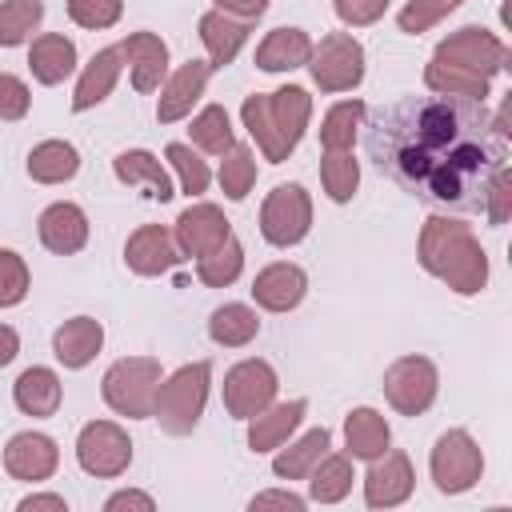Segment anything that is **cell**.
<instances>
[{
	"instance_id": "cell-1",
	"label": "cell",
	"mask_w": 512,
	"mask_h": 512,
	"mask_svg": "<svg viewBox=\"0 0 512 512\" xmlns=\"http://www.w3.org/2000/svg\"><path fill=\"white\" fill-rule=\"evenodd\" d=\"M368 160L408 196L440 212H480L488 180L508 164V136L484 100L404 96L364 132Z\"/></svg>"
},
{
	"instance_id": "cell-2",
	"label": "cell",
	"mask_w": 512,
	"mask_h": 512,
	"mask_svg": "<svg viewBox=\"0 0 512 512\" xmlns=\"http://www.w3.org/2000/svg\"><path fill=\"white\" fill-rule=\"evenodd\" d=\"M416 260L428 276L444 280L456 296H476L488 284V252L476 232L456 216H428L416 240Z\"/></svg>"
},
{
	"instance_id": "cell-3",
	"label": "cell",
	"mask_w": 512,
	"mask_h": 512,
	"mask_svg": "<svg viewBox=\"0 0 512 512\" xmlns=\"http://www.w3.org/2000/svg\"><path fill=\"white\" fill-rule=\"evenodd\" d=\"M308 116H312V96L300 84H284L276 92H252L240 104V120L268 164H284L296 152Z\"/></svg>"
},
{
	"instance_id": "cell-4",
	"label": "cell",
	"mask_w": 512,
	"mask_h": 512,
	"mask_svg": "<svg viewBox=\"0 0 512 512\" xmlns=\"http://www.w3.org/2000/svg\"><path fill=\"white\" fill-rule=\"evenodd\" d=\"M208 384H212V364L196 360L176 368L168 380H160L156 388V404H152V420H160V428L168 436H188L208 404Z\"/></svg>"
},
{
	"instance_id": "cell-5",
	"label": "cell",
	"mask_w": 512,
	"mask_h": 512,
	"mask_svg": "<svg viewBox=\"0 0 512 512\" xmlns=\"http://www.w3.org/2000/svg\"><path fill=\"white\" fill-rule=\"evenodd\" d=\"M160 380H164V372H160V360L156 356H124V360H116L104 372L100 392H104V404L116 416L148 420L152 416V404H156Z\"/></svg>"
},
{
	"instance_id": "cell-6",
	"label": "cell",
	"mask_w": 512,
	"mask_h": 512,
	"mask_svg": "<svg viewBox=\"0 0 512 512\" xmlns=\"http://www.w3.org/2000/svg\"><path fill=\"white\" fill-rule=\"evenodd\" d=\"M432 60L444 64V68H460V72H472V76L492 80L496 72L508 68L512 52H508V44L496 32H488L480 24H464V28H456L452 36H444L436 44Z\"/></svg>"
},
{
	"instance_id": "cell-7",
	"label": "cell",
	"mask_w": 512,
	"mask_h": 512,
	"mask_svg": "<svg viewBox=\"0 0 512 512\" xmlns=\"http://www.w3.org/2000/svg\"><path fill=\"white\" fill-rule=\"evenodd\" d=\"M308 72L320 92H352L364 80V44L352 32H328L312 44Z\"/></svg>"
},
{
	"instance_id": "cell-8",
	"label": "cell",
	"mask_w": 512,
	"mask_h": 512,
	"mask_svg": "<svg viewBox=\"0 0 512 512\" xmlns=\"http://www.w3.org/2000/svg\"><path fill=\"white\" fill-rule=\"evenodd\" d=\"M428 472H432V484H436L444 496H460V492H468V488L480 480V472H484V452H480V444H476L464 428H448V432L432 444Z\"/></svg>"
},
{
	"instance_id": "cell-9",
	"label": "cell",
	"mask_w": 512,
	"mask_h": 512,
	"mask_svg": "<svg viewBox=\"0 0 512 512\" xmlns=\"http://www.w3.org/2000/svg\"><path fill=\"white\" fill-rule=\"evenodd\" d=\"M312 228V196L304 184H276L260 204V236L272 248H292Z\"/></svg>"
},
{
	"instance_id": "cell-10",
	"label": "cell",
	"mask_w": 512,
	"mask_h": 512,
	"mask_svg": "<svg viewBox=\"0 0 512 512\" xmlns=\"http://www.w3.org/2000/svg\"><path fill=\"white\" fill-rule=\"evenodd\" d=\"M440 392V372L428 356H400L384 368V400L400 416H424Z\"/></svg>"
},
{
	"instance_id": "cell-11",
	"label": "cell",
	"mask_w": 512,
	"mask_h": 512,
	"mask_svg": "<svg viewBox=\"0 0 512 512\" xmlns=\"http://www.w3.org/2000/svg\"><path fill=\"white\" fill-rule=\"evenodd\" d=\"M76 460L88 476L96 480H116L132 464V440L120 424L112 420H92L76 436Z\"/></svg>"
},
{
	"instance_id": "cell-12",
	"label": "cell",
	"mask_w": 512,
	"mask_h": 512,
	"mask_svg": "<svg viewBox=\"0 0 512 512\" xmlns=\"http://www.w3.org/2000/svg\"><path fill=\"white\" fill-rule=\"evenodd\" d=\"M276 368L268 360H240L224 372V408L232 420H252L256 412H264L276 400Z\"/></svg>"
},
{
	"instance_id": "cell-13",
	"label": "cell",
	"mask_w": 512,
	"mask_h": 512,
	"mask_svg": "<svg viewBox=\"0 0 512 512\" xmlns=\"http://www.w3.org/2000/svg\"><path fill=\"white\" fill-rule=\"evenodd\" d=\"M228 236H232L228 216H224L216 204H208V200L188 204V208L176 216V232H172L180 256H196V260L208 256L212 248H220Z\"/></svg>"
},
{
	"instance_id": "cell-14",
	"label": "cell",
	"mask_w": 512,
	"mask_h": 512,
	"mask_svg": "<svg viewBox=\"0 0 512 512\" xmlns=\"http://www.w3.org/2000/svg\"><path fill=\"white\" fill-rule=\"evenodd\" d=\"M56 464H60V448L44 432H16L4 444V472L12 480L40 484V480H48L56 472Z\"/></svg>"
},
{
	"instance_id": "cell-15",
	"label": "cell",
	"mask_w": 512,
	"mask_h": 512,
	"mask_svg": "<svg viewBox=\"0 0 512 512\" xmlns=\"http://www.w3.org/2000/svg\"><path fill=\"white\" fill-rule=\"evenodd\" d=\"M412 488H416L412 460L404 452H384L372 460V468L364 476V504L368 508H396L412 496Z\"/></svg>"
},
{
	"instance_id": "cell-16",
	"label": "cell",
	"mask_w": 512,
	"mask_h": 512,
	"mask_svg": "<svg viewBox=\"0 0 512 512\" xmlns=\"http://www.w3.org/2000/svg\"><path fill=\"white\" fill-rule=\"evenodd\" d=\"M180 260H184V256H180L172 232L160 228V224H140V228L128 236V244H124V264H128L136 276H164V272H172Z\"/></svg>"
},
{
	"instance_id": "cell-17",
	"label": "cell",
	"mask_w": 512,
	"mask_h": 512,
	"mask_svg": "<svg viewBox=\"0 0 512 512\" xmlns=\"http://www.w3.org/2000/svg\"><path fill=\"white\" fill-rule=\"evenodd\" d=\"M212 72H216V68H212L208 60H184V64L164 80V88H160L156 120H160V124H176V120H184V116L192 112V104L204 96Z\"/></svg>"
},
{
	"instance_id": "cell-18",
	"label": "cell",
	"mask_w": 512,
	"mask_h": 512,
	"mask_svg": "<svg viewBox=\"0 0 512 512\" xmlns=\"http://www.w3.org/2000/svg\"><path fill=\"white\" fill-rule=\"evenodd\" d=\"M36 232H40V244L56 256H76L84 244H88V216L80 204L72 200H56L40 212L36 220Z\"/></svg>"
},
{
	"instance_id": "cell-19",
	"label": "cell",
	"mask_w": 512,
	"mask_h": 512,
	"mask_svg": "<svg viewBox=\"0 0 512 512\" xmlns=\"http://www.w3.org/2000/svg\"><path fill=\"white\" fill-rule=\"evenodd\" d=\"M304 292H308V276L300 264H288V260L260 268L252 280V300L264 312H292L304 300Z\"/></svg>"
},
{
	"instance_id": "cell-20",
	"label": "cell",
	"mask_w": 512,
	"mask_h": 512,
	"mask_svg": "<svg viewBox=\"0 0 512 512\" xmlns=\"http://www.w3.org/2000/svg\"><path fill=\"white\" fill-rule=\"evenodd\" d=\"M120 52L132 68V88L136 92H156L168 76V44L156 32H132L120 40Z\"/></svg>"
},
{
	"instance_id": "cell-21",
	"label": "cell",
	"mask_w": 512,
	"mask_h": 512,
	"mask_svg": "<svg viewBox=\"0 0 512 512\" xmlns=\"http://www.w3.org/2000/svg\"><path fill=\"white\" fill-rule=\"evenodd\" d=\"M104 348V328L92 316H72L52 332V356L64 368H84L96 360V352Z\"/></svg>"
},
{
	"instance_id": "cell-22",
	"label": "cell",
	"mask_w": 512,
	"mask_h": 512,
	"mask_svg": "<svg viewBox=\"0 0 512 512\" xmlns=\"http://www.w3.org/2000/svg\"><path fill=\"white\" fill-rule=\"evenodd\" d=\"M248 32H252V20H236V16L220 12V8L204 12V16H200V40H204V48H208V64H212V68H228V64L240 56Z\"/></svg>"
},
{
	"instance_id": "cell-23",
	"label": "cell",
	"mask_w": 512,
	"mask_h": 512,
	"mask_svg": "<svg viewBox=\"0 0 512 512\" xmlns=\"http://www.w3.org/2000/svg\"><path fill=\"white\" fill-rule=\"evenodd\" d=\"M120 68H124L120 44H116V48H100V52L84 64V72H80V80H76L72 112H88V108H96L100 100H108V92H112L116 80H120Z\"/></svg>"
},
{
	"instance_id": "cell-24",
	"label": "cell",
	"mask_w": 512,
	"mask_h": 512,
	"mask_svg": "<svg viewBox=\"0 0 512 512\" xmlns=\"http://www.w3.org/2000/svg\"><path fill=\"white\" fill-rule=\"evenodd\" d=\"M304 412H308L304 400H288V404H276V400H272L264 412H256V416L248 420V448H252V452H276V448L300 428Z\"/></svg>"
},
{
	"instance_id": "cell-25",
	"label": "cell",
	"mask_w": 512,
	"mask_h": 512,
	"mask_svg": "<svg viewBox=\"0 0 512 512\" xmlns=\"http://www.w3.org/2000/svg\"><path fill=\"white\" fill-rule=\"evenodd\" d=\"M12 400H16V408H20L24 416H36V420L56 416V408H60V400H64L60 376H56L52 368L32 364V368H24V372L16 376V384H12Z\"/></svg>"
},
{
	"instance_id": "cell-26",
	"label": "cell",
	"mask_w": 512,
	"mask_h": 512,
	"mask_svg": "<svg viewBox=\"0 0 512 512\" xmlns=\"http://www.w3.org/2000/svg\"><path fill=\"white\" fill-rule=\"evenodd\" d=\"M308 56H312V36L304 28H272L256 48V68L292 72V68H304Z\"/></svg>"
},
{
	"instance_id": "cell-27",
	"label": "cell",
	"mask_w": 512,
	"mask_h": 512,
	"mask_svg": "<svg viewBox=\"0 0 512 512\" xmlns=\"http://www.w3.org/2000/svg\"><path fill=\"white\" fill-rule=\"evenodd\" d=\"M112 172H116V180H120V184H128V188L144 184V188H148V196H152V200H160V204L176 196V188H172V180H168L164 164H160L148 148H124V152L112 160Z\"/></svg>"
},
{
	"instance_id": "cell-28",
	"label": "cell",
	"mask_w": 512,
	"mask_h": 512,
	"mask_svg": "<svg viewBox=\"0 0 512 512\" xmlns=\"http://www.w3.org/2000/svg\"><path fill=\"white\" fill-rule=\"evenodd\" d=\"M28 68H32V76L40 80V84H64L72 72H76V44L68 40V36H60V32H44V36H36L32 40V48H28Z\"/></svg>"
},
{
	"instance_id": "cell-29",
	"label": "cell",
	"mask_w": 512,
	"mask_h": 512,
	"mask_svg": "<svg viewBox=\"0 0 512 512\" xmlns=\"http://www.w3.org/2000/svg\"><path fill=\"white\" fill-rule=\"evenodd\" d=\"M388 444H392V432L376 408H352L344 416V448L352 460H376L388 452Z\"/></svg>"
},
{
	"instance_id": "cell-30",
	"label": "cell",
	"mask_w": 512,
	"mask_h": 512,
	"mask_svg": "<svg viewBox=\"0 0 512 512\" xmlns=\"http://www.w3.org/2000/svg\"><path fill=\"white\" fill-rule=\"evenodd\" d=\"M328 444H332L328 428H312V432H304L300 440H292L288 448H284V444L276 448L272 472H276L280 480H304V476L316 468V460L328 452Z\"/></svg>"
},
{
	"instance_id": "cell-31",
	"label": "cell",
	"mask_w": 512,
	"mask_h": 512,
	"mask_svg": "<svg viewBox=\"0 0 512 512\" xmlns=\"http://www.w3.org/2000/svg\"><path fill=\"white\" fill-rule=\"evenodd\" d=\"M80 172V152L68 140H40L28 152V176L36 184H64Z\"/></svg>"
},
{
	"instance_id": "cell-32",
	"label": "cell",
	"mask_w": 512,
	"mask_h": 512,
	"mask_svg": "<svg viewBox=\"0 0 512 512\" xmlns=\"http://www.w3.org/2000/svg\"><path fill=\"white\" fill-rule=\"evenodd\" d=\"M352 480H356V472H352V456H332V452H324L320 460H316V468L308 472V500H316V504H340L348 492H352Z\"/></svg>"
},
{
	"instance_id": "cell-33",
	"label": "cell",
	"mask_w": 512,
	"mask_h": 512,
	"mask_svg": "<svg viewBox=\"0 0 512 512\" xmlns=\"http://www.w3.org/2000/svg\"><path fill=\"white\" fill-rule=\"evenodd\" d=\"M256 332H260V316L248 304H220L208 316V336L220 348H244L256 340Z\"/></svg>"
},
{
	"instance_id": "cell-34",
	"label": "cell",
	"mask_w": 512,
	"mask_h": 512,
	"mask_svg": "<svg viewBox=\"0 0 512 512\" xmlns=\"http://www.w3.org/2000/svg\"><path fill=\"white\" fill-rule=\"evenodd\" d=\"M364 100H340L324 112V124H320V148L324 152H352V140L356 132L364 128Z\"/></svg>"
},
{
	"instance_id": "cell-35",
	"label": "cell",
	"mask_w": 512,
	"mask_h": 512,
	"mask_svg": "<svg viewBox=\"0 0 512 512\" xmlns=\"http://www.w3.org/2000/svg\"><path fill=\"white\" fill-rule=\"evenodd\" d=\"M188 136H192L196 148H204V152H212V156H224V152L236 144V132H232V120H228L224 104H208V108H200V112L192 116Z\"/></svg>"
},
{
	"instance_id": "cell-36",
	"label": "cell",
	"mask_w": 512,
	"mask_h": 512,
	"mask_svg": "<svg viewBox=\"0 0 512 512\" xmlns=\"http://www.w3.org/2000/svg\"><path fill=\"white\" fill-rule=\"evenodd\" d=\"M44 20V0H0V48L32 40Z\"/></svg>"
},
{
	"instance_id": "cell-37",
	"label": "cell",
	"mask_w": 512,
	"mask_h": 512,
	"mask_svg": "<svg viewBox=\"0 0 512 512\" xmlns=\"http://www.w3.org/2000/svg\"><path fill=\"white\" fill-rule=\"evenodd\" d=\"M240 272H244V244H240L236 236H228L220 248H212L208 256L196 260V276H200V284H208V288H228Z\"/></svg>"
},
{
	"instance_id": "cell-38",
	"label": "cell",
	"mask_w": 512,
	"mask_h": 512,
	"mask_svg": "<svg viewBox=\"0 0 512 512\" xmlns=\"http://www.w3.org/2000/svg\"><path fill=\"white\" fill-rule=\"evenodd\" d=\"M488 84L484 76H472V72H460V68H444L436 60H428L424 68V88L428 92H440V96H464V100H484L488 96Z\"/></svg>"
},
{
	"instance_id": "cell-39",
	"label": "cell",
	"mask_w": 512,
	"mask_h": 512,
	"mask_svg": "<svg viewBox=\"0 0 512 512\" xmlns=\"http://www.w3.org/2000/svg\"><path fill=\"white\" fill-rule=\"evenodd\" d=\"M320 184H324L328 200L348 204L356 196V188H360V164H356V156L352 152H324V160H320Z\"/></svg>"
},
{
	"instance_id": "cell-40",
	"label": "cell",
	"mask_w": 512,
	"mask_h": 512,
	"mask_svg": "<svg viewBox=\"0 0 512 512\" xmlns=\"http://www.w3.org/2000/svg\"><path fill=\"white\" fill-rule=\"evenodd\" d=\"M216 176H220V188H224L228 200H244L252 192V184H256V156H252V148L248 144H232L224 152Z\"/></svg>"
},
{
	"instance_id": "cell-41",
	"label": "cell",
	"mask_w": 512,
	"mask_h": 512,
	"mask_svg": "<svg viewBox=\"0 0 512 512\" xmlns=\"http://www.w3.org/2000/svg\"><path fill=\"white\" fill-rule=\"evenodd\" d=\"M164 156H168V164H172V168H176V176H180V192H188V196L208 192L212 172H208V164H204L188 144H168V148H164Z\"/></svg>"
},
{
	"instance_id": "cell-42",
	"label": "cell",
	"mask_w": 512,
	"mask_h": 512,
	"mask_svg": "<svg viewBox=\"0 0 512 512\" xmlns=\"http://www.w3.org/2000/svg\"><path fill=\"white\" fill-rule=\"evenodd\" d=\"M460 4H464V0H408V4L400 8L396 24H400V32L420 36V32H428L432 24H440L448 12H456Z\"/></svg>"
},
{
	"instance_id": "cell-43",
	"label": "cell",
	"mask_w": 512,
	"mask_h": 512,
	"mask_svg": "<svg viewBox=\"0 0 512 512\" xmlns=\"http://www.w3.org/2000/svg\"><path fill=\"white\" fill-rule=\"evenodd\" d=\"M28 284H32V276H28L24 256L12 248H0V308L20 304L28 296Z\"/></svg>"
},
{
	"instance_id": "cell-44",
	"label": "cell",
	"mask_w": 512,
	"mask_h": 512,
	"mask_svg": "<svg viewBox=\"0 0 512 512\" xmlns=\"http://www.w3.org/2000/svg\"><path fill=\"white\" fill-rule=\"evenodd\" d=\"M124 0H68V20L88 28V32H104L120 20Z\"/></svg>"
},
{
	"instance_id": "cell-45",
	"label": "cell",
	"mask_w": 512,
	"mask_h": 512,
	"mask_svg": "<svg viewBox=\"0 0 512 512\" xmlns=\"http://www.w3.org/2000/svg\"><path fill=\"white\" fill-rule=\"evenodd\" d=\"M480 212L488 216L492 228H500V224L512 216V168H508V164L488 180V188H484V208H480Z\"/></svg>"
},
{
	"instance_id": "cell-46",
	"label": "cell",
	"mask_w": 512,
	"mask_h": 512,
	"mask_svg": "<svg viewBox=\"0 0 512 512\" xmlns=\"http://www.w3.org/2000/svg\"><path fill=\"white\" fill-rule=\"evenodd\" d=\"M28 104H32L28 84L12 72H0V120H24Z\"/></svg>"
},
{
	"instance_id": "cell-47",
	"label": "cell",
	"mask_w": 512,
	"mask_h": 512,
	"mask_svg": "<svg viewBox=\"0 0 512 512\" xmlns=\"http://www.w3.org/2000/svg\"><path fill=\"white\" fill-rule=\"evenodd\" d=\"M332 8L348 28H368L388 12V0H332Z\"/></svg>"
},
{
	"instance_id": "cell-48",
	"label": "cell",
	"mask_w": 512,
	"mask_h": 512,
	"mask_svg": "<svg viewBox=\"0 0 512 512\" xmlns=\"http://www.w3.org/2000/svg\"><path fill=\"white\" fill-rule=\"evenodd\" d=\"M304 504H308V500H304V496H296V492H284V488H268V492H256L248 508H252V512H256V508H292V512H300Z\"/></svg>"
},
{
	"instance_id": "cell-49",
	"label": "cell",
	"mask_w": 512,
	"mask_h": 512,
	"mask_svg": "<svg viewBox=\"0 0 512 512\" xmlns=\"http://www.w3.org/2000/svg\"><path fill=\"white\" fill-rule=\"evenodd\" d=\"M104 508H108V512H120V508H140V512H152V508H156V500H152L148 492L124 488V492H112V496L104 500Z\"/></svg>"
},
{
	"instance_id": "cell-50",
	"label": "cell",
	"mask_w": 512,
	"mask_h": 512,
	"mask_svg": "<svg viewBox=\"0 0 512 512\" xmlns=\"http://www.w3.org/2000/svg\"><path fill=\"white\" fill-rule=\"evenodd\" d=\"M212 4L220 12H228V16H236V20H260L272 0H212Z\"/></svg>"
},
{
	"instance_id": "cell-51",
	"label": "cell",
	"mask_w": 512,
	"mask_h": 512,
	"mask_svg": "<svg viewBox=\"0 0 512 512\" xmlns=\"http://www.w3.org/2000/svg\"><path fill=\"white\" fill-rule=\"evenodd\" d=\"M16 508H20V512H40V508H48V512H68L64 496H56V492H32V496H24Z\"/></svg>"
},
{
	"instance_id": "cell-52",
	"label": "cell",
	"mask_w": 512,
	"mask_h": 512,
	"mask_svg": "<svg viewBox=\"0 0 512 512\" xmlns=\"http://www.w3.org/2000/svg\"><path fill=\"white\" fill-rule=\"evenodd\" d=\"M16 352H20V336H16V328L0 324V368H4V364H12V360H16Z\"/></svg>"
}]
</instances>
